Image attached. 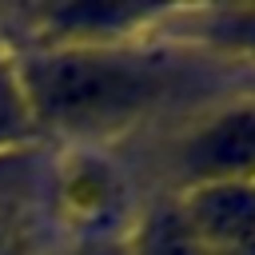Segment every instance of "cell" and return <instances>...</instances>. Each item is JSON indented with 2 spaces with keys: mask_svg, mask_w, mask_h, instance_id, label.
<instances>
[{
  "mask_svg": "<svg viewBox=\"0 0 255 255\" xmlns=\"http://www.w3.org/2000/svg\"><path fill=\"white\" fill-rule=\"evenodd\" d=\"M171 195L211 255H239L255 243V179L195 183Z\"/></svg>",
  "mask_w": 255,
  "mask_h": 255,
  "instance_id": "5",
  "label": "cell"
},
{
  "mask_svg": "<svg viewBox=\"0 0 255 255\" xmlns=\"http://www.w3.org/2000/svg\"><path fill=\"white\" fill-rule=\"evenodd\" d=\"M124 239L128 255H211L171 191H147Z\"/></svg>",
  "mask_w": 255,
  "mask_h": 255,
  "instance_id": "7",
  "label": "cell"
},
{
  "mask_svg": "<svg viewBox=\"0 0 255 255\" xmlns=\"http://www.w3.org/2000/svg\"><path fill=\"white\" fill-rule=\"evenodd\" d=\"M0 255H40V247H32V239L8 215H0Z\"/></svg>",
  "mask_w": 255,
  "mask_h": 255,
  "instance_id": "10",
  "label": "cell"
},
{
  "mask_svg": "<svg viewBox=\"0 0 255 255\" xmlns=\"http://www.w3.org/2000/svg\"><path fill=\"white\" fill-rule=\"evenodd\" d=\"M239 255H255V243H247V247H243V251H239Z\"/></svg>",
  "mask_w": 255,
  "mask_h": 255,
  "instance_id": "11",
  "label": "cell"
},
{
  "mask_svg": "<svg viewBox=\"0 0 255 255\" xmlns=\"http://www.w3.org/2000/svg\"><path fill=\"white\" fill-rule=\"evenodd\" d=\"M36 120L28 112L24 88L16 80V64H12V44H0V155L36 143Z\"/></svg>",
  "mask_w": 255,
  "mask_h": 255,
  "instance_id": "8",
  "label": "cell"
},
{
  "mask_svg": "<svg viewBox=\"0 0 255 255\" xmlns=\"http://www.w3.org/2000/svg\"><path fill=\"white\" fill-rule=\"evenodd\" d=\"M159 32L175 48L203 52V56H215V60H247V64H255V4L171 8Z\"/></svg>",
  "mask_w": 255,
  "mask_h": 255,
  "instance_id": "6",
  "label": "cell"
},
{
  "mask_svg": "<svg viewBox=\"0 0 255 255\" xmlns=\"http://www.w3.org/2000/svg\"><path fill=\"white\" fill-rule=\"evenodd\" d=\"M195 52L155 40L131 44H20L16 80L40 135L56 143L116 147L159 120L187 92Z\"/></svg>",
  "mask_w": 255,
  "mask_h": 255,
  "instance_id": "1",
  "label": "cell"
},
{
  "mask_svg": "<svg viewBox=\"0 0 255 255\" xmlns=\"http://www.w3.org/2000/svg\"><path fill=\"white\" fill-rule=\"evenodd\" d=\"M171 8L120 4V0H56L24 8L28 44H131L151 40Z\"/></svg>",
  "mask_w": 255,
  "mask_h": 255,
  "instance_id": "4",
  "label": "cell"
},
{
  "mask_svg": "<svg viewBox=\"0 0 255 255\" xmlns=\"http://www.w3.org/2000/svg\"><path fill=\"white\" fill-rule=\"evenodd\" d=\"M143 191L128 159L100 143H60L44 175V207L56 243L72 239H124Z\"/></svg>",
  "mask_w": 255,
  "mask_h": 255,
  "instance_id": "3",
  "label": "cell"
},
{
  "mask_svg": "<svg viewBox=\"0 0 255 255\" xmlns=\"http://www.w3.org/2000/svg\"><path fill=\"white\" fill-rule=\"evenodd\" d=\"M151 191L255 179V88L167 116V131L151 151Z\"/></svg>",
  "mask_w": 255,
  "mask_h": 255,
  "instance_id": "2",
  "label": "cell"
},
{
  "mask_svg": "<svg viewBox=\"0 0 255 255\" xmlns=\"http://www.w3.org/2000/svg\"><path fill=\"white\" fill-rule=\"evenodd\" d=\"M40 255H128V239H72L40 247Z\"/></svg>",
  "mask_w": 255,
  "mask_h": 255,
  "instance_id": "9",
  "label": "cell"
}]
</instances>
